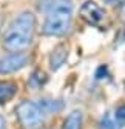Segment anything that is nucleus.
Instances as JSON below:
<instances>
[{"instance_id": "7ed1b4c3", "label": "nucleus", "mask_w": 125, "mask_h": 129, "mask_svg": "<svg viewBox=\"0 0 125 129\" xmlns=\"http://www.w3.org/2000/svg\"><path fill=\"white\" fill-rule=\"evenodd\" d=\"M15 112L25 129H37L43 123V111L37 103L25 100L17 106Z\"/></svg>"}, {"instance_id": "f257e3e1", "label": "nucleus", "mask_w": 125, "mask_h": 129, "mask_svg": "<svg viewBox=\"0 0 125 129\" xmlns=\"http://www.w3.org/2000/svg\"><path fill=\"white\" fill-rule=\"evenodd\" d=\"M34 31H36L34 14L28 11L22 12L8 26L3 37V48L11 52H20L26 49L33 42Z\"/></svg>"}, {"instance_id": "0eeeda50", "label": "nucleus", "mask_w": 125, "mask_h": 129, "mask_svg": "<svg viewBox=\"0 0 125 129\" xmlns=\"http://www.w3.org/2000/svg\"><path fill=\"white\" fill-rule=\"evenodd\" d=\"M17 85L12 82H0V105H5L17 94Z\"/></svg>"}, {"instance_id": "f8f14e48", "label": "nucleus", "mask_w": 125, "mask_h": 129, "mask_svg": "<svg viewBox=\"0 0 125 129\" xmlns=\"http://www.w3.org/2000/svg\"><path fill=\"white\" fill-rule=\"evenodd\" d=\"M114 118H116V121L120 124V126H123L125 124V105H122V106H119L117 109H116V112H114Z\"/></svg>"}, {"instance_id": "423d86ee", "label": "nucleus", "mask_w": 125, "mask_h": 129, "mask_svg": "<svg viewBox=\"0 0 125 129\" xmlns=\"http://www.w3.org/2000/svg\"><path fill=\"white\" fill-rule=\"evenodd\" d=\"M68 57V48L65 45H59L57 48H54V51L50 55V66L53 71H57L62 64L67 61Z\"/></svg>"}, {"instance_id": "ddd939ff", "label": "nucleus", "mask_w": 125, "mask_h": 129, "mask_svg": "<svg viewBox=\"0 0 125 129\" xmlns=\"http://www.w3.org/2000/svg\"><path fill=\"white\" fill-rule=\"evenodd\" d=\"M56 2H57V0H40V3H39V9L46 11V9H50Z\"/></svg>"}, {"instance_id": "6e6552de", "label": "nucleus", "mask_w": 125, "mask_h": 129, "mask_svg": "<svg viewBox=\"0 0 125 129\" xmlns=\"http://www.w3.org/2000/svg\"><path fill=\"white\" fill-rule=\"evenodd\" d=\"M37 105L43 111V114H56V112L64 109V103L59 100H40V103Z\"/></svg>"}, {"instance_id": "4468645a", "label": "nucleus", "mask_w": 125, "mask_h": 129, "mask_svg": "<svg viewBox=\"0 0 125 129\" xmlns=\"http://www.w3.org/2000/svg\"><path fill=\"white\" fill-rule=\"evenodd\" d=\"M105 3L110 5V6H119V5L125 3V0H105Z\"/></svg>"}, {"instance_id": "2eb2a0df", "label": "nucleus", "mask_w": 125, "mask_h": 129, "mask_svg": "<svg viewBox=\"0 0 125 129\" xmlns=\"http://www.w3.org/2000/svg\"><path fill=\"white\" fill-rule=\"evenodd\" d=\"M0 129H6V123H5V118L0 115Z\"/></svg>"}, {"instance_id": "9d476101", "label": "nucleus", "mask_w": 125, "mask_h": 129, "mask_svg": "<svg viewBox=\"0 0 125 129\" xmlns=\"http://www.w3.org/2000/svg\"><path fill=\"white\" fill-rule=\"evenodd\" d=\"M120 127L122 126L116 121V118L111 112H107L100 120V129H120Z\"/></svg>"}, {"instance_id": "9b49d317", "label": "nucleus", "mask_w": 125, "mask_h": 129, "mask_svg": "<svg viewBox=\"0 0 125 129\" xmlns=\"http://www.w3.org/2000/svg\"><path fill=\"white\" fill-rule=\"evenodd\" d=\"M45 82H46V75H45L43 72H40V71L34 72V74H33V77H31V83H33L36 88L42 86V83H45Z\"/></svg>"}, {"instance_id": "1a4fd4ad", "label": "nucleus", "mask_w": 125, "mask_h": 129, "mask_svg": "<svg viewBox=\"0 0 125 129\" xmlns=\"http://www.w3.org/2000/svg\"><path fill=\"white\" fill-rule=\"evenodd\" d=\"M64 129H82V112L73 111L65 120Z\"/></svg>"}, {"instance_id": "39448f33", "label": "nucleus", "mask_w": 125, "mask_h": 129, "mask_svg": "<svg viewBox=\"0 0 125 129\" xmlns=\"http://www.w3.org/2000/svg\"><path fill=\"white\" fill-rule=\"evenodd\" d=\"M80 17L88 22L90 25H99L105 19V11L93 0H87V2L80 6Z\"/></svg>"}, {"instance_id": "dca6fc26", "label": "nucleus", "mask_w": 125, "mask_h": 129, "mask_svg": "<svg viewBox=\"0 0 125 129\" xmlns=\"http://www.w3.org/2000/svg\"><path fill=\"white\" fill-rule=\"evenodd\" d=\"M120 15H122V20L125 22V3H123V6H122V11H120Z\"/></svg>"}, {"instance_id": "f03ea898", "label": "nucleus", "mask_w": 125, "mask_h": 129, "mask_svg": "<svg viewBox=\"0 0 125 129\" xmlns=\"http://www.w3.org/2000/svg\"><path fill=\"white\" fill-rule=\"evenodd\" d=\"M73 19V3L71 0H57L48 9V15L43 23L42 32L45 36L59 37L64 36L71 26Z\"/></svg>"}, {"instance_id": "20e7f679", "label": "nucleus", "mask_w": 125, "mask_h": 129, "mask_svg": "<svg viewBox=\"0 0 125 129\" xmlns=\"http://www.w3.org/2000/svg\"><path fill=\"white\" fill-rule=\"evenodd\" d=\"M28 64V55L22 52H12L0 58V74L6 75L23 69Z\"/></svg>"}]
</instances>
